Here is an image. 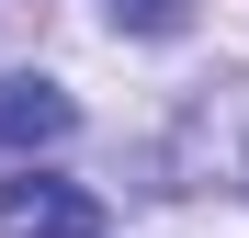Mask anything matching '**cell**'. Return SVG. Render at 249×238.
Returning <instances> with one entry per match:
<instances>
[{"label":"cell","mask_w":249,"mask_h":238,"mask_svg":"<svg viewBox=\"0 0 249 238\" xmlns=\"http://www.w3.org/2000/svg\"><path fill=\"white\" fill-rule=\"evenodd\" d=\"M113 23H136V34H181V0H102Z\"/></svg>","instance_id":"3"},{"label":"cell","mask_w":249,"mask_h":238,"mask_svg":"<svg viewBox=\"0 0 249 238\" xmlns=\"http://www.w3.org/2000/svg\"><path fill=\"white\" fill-rule=\"evenodd\" d=\"M46 136H68V91L12 79V91H0V147H46Z\"/></svg>","instance_id":"2"},{"label":"cell","mask_w":249,"mask_h":238,"mask_svg":"<svg viewBox=\"0 0 249 238\" xmlns=\"http://www.w3.org/2000/svg\"><path fill=\"white\" fill-rule=\"evenodd\" d=\"M0 238H102V204L79 182H12L0 193Z\"/></svg>","instance_id":"1"}]
</instances>
